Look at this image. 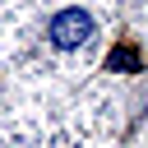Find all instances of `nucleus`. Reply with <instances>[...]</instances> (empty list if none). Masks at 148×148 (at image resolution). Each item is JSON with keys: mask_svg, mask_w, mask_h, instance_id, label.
<instances>
[{"mask_svg": "<svg viewBox=\"0 0 148 148\" xmlns=\"http://www.w3.org/2000/svg\"><path fill=\"white\" fill-rule=\"evenodd\" d=\"M46 32H51V42H56L60 51H74V46H83V42L92 37V14H88V9H60Z\"/></svg>", "mask_w": 148, "mask_h": 148, "instance_id": "f257e3e1", "label": "nucleus"}]
</instances>
